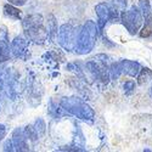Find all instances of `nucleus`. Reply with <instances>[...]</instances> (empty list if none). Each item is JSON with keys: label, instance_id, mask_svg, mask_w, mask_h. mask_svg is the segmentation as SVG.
Returning a JSON list of instances; mask_svg holds the SVG:
<instances>
[{"label": "nucleus", "instance_id": "nucleus-15", "mask_svg": "<svg viewBox=\"0 0 152 152\" xmlns=\"http://www.w3.org/2000/svg\"><path fill=\"white\" fill-rule=\"evenodd\" d=\"M4 151H15V146H14V142H12V139H10V140H6L4 142V146H3Z\"/></svg>", "mask_w": 152, "mask_h": 152}, {"label": "nucleus", "instance_id": "nucleus-4", "mask_svg": "<svg viewBox=\"0 0 152 152\" xmlns=\"http://www.w3.org/2000/svg\"><path fill=\"white\" fill-rule=\"evenodd\" d=\"M26 37L28 40H32L34 43L38 44H43L48 38H49V32L46 31V28L43 26H37V27H32L28 29H24Z\"/></svg>", "mask_w": 152, "mask_h": 152}, {"label": "nucleus", "instance_id": "nucleus-9", "mask_svg": "<svg viewBox=\"0 0 152 152\" xmlns=\"http://www.w3.org/2000/svg\"><path fill=\"white\" fill-rule=\"evenodd\" d=\"M95 10H96V15L99 17V26H100V28H102V26L106 23V21L108 20L110 10H108L106 4H99L95 7Z\"/></svg>", "mask_w": 152, "mask_h": 152}, {"label": "nucleus", "instance_id": "nucleus-3", "mask_svg": "<svg viewBox=\"0 0 152 152\" xmlns=\"http://www.w3.org/2000/svg\"><path fill=\"white\" fill-rule=\"evenodd\" d=\"M57 42L66 51H72V50L75 49V46H77V42H75V31L71 24L65 23L60 27L58 35H57Z\"/></svg>", "mask_w": 152, "mask_h": 152}, {"label": "nucleus", "instance_id": "nucleus-6", "mask_svg": "<svg viewBox=\"0 0 152 152\" xmlns=\"http://www.w3.org/2000/svg\"><path fill=\"white\" fill-rule=\"evenodd\" d=\"M28 49V40L23 37H16L11 43V53L15 57H24Z\"/></svg>", "mask_w": 152, "mask_h": 152}, {"label": "nucleus", "instance_id": "nucleus-16", "mask_svg": "<svg viewBox=\"0 0 152 152\" xmlns=\"http://www.w3.org/2000/svg\"><path fill=\"white\" fill-rule=\"evenodd\" d=\"M7 1L15 6H23V5H26L27 0H7Z\"/></svg>", "mask_w": 152, "mask_h": 152}, {"label": "nucleus", "instance_id": "nucleus-7", "mask_svg": "<svg viewBox=\"0 0 152 152\" xmlns=\"http://www.w3.org/2000/svg\"><path fill=\"white\" fill-rule=\"evenodd\" d=\"M44 22V18L42 15L39 14H33V15H29L27 16L22 21V27L23 29H28V28H32V27H37V26H42Z\"/></svg>", "mask_w": 152, "mask_h": 152}, {"label": "nucleus", "instance_id": "nucleus-8", "mask_svg": "<svg viewBox=\"0 0 152 152\" xmlns=\"http://www.w3.org/2000/svg\"><path fill=\"white\" fill-rule=\"evenodd\" d=\"M58 29L60 28H57V21L55 18V16L50 14L48 16V32H49L50 40H53V42L56 40V38L58 35Z\"/></svg>", "mask_w": 152, "mask_h": 152}, {"label": "nucleus", "instance_id": "nucleus-10", "mask_svg": "<svg viewBox=\"0 0 152 152\" xmlns=\"http://www.w3.org/2000/svg\"><path fill=\"white\" fill-rule=\"evenodd\" d=\"M4 14L7 17L12 18V20H18V21L22 20V12H21V10H18L15 5H12L10 3L4 5Z\"/></svg>", "mask_w": 152, "mask_h": 152}, {"label": "nucleus", "instance_id": "nucleus-11", "mask_svg": "<svg viewBox=\"0 0 152 152\" xmlns=\"http://www.w3.org/2000/svg\"><path fill=\"white\" fill-rule=\"evenodd\" d=\"M11 49H9L7 40H0V62H5L11 57Z\"/></svg>", "mask_w": 152, "mask_h": 152}, {"label": "nucleus", "instance_id": "nucleus-5", "mask_svg": "<svg viewBox=\"0 0 152 152\" xmlns=\"http://www.w3.org/2000/svg\"><path fill=\"white\" fill-rule=\"evenodd\" d=\"M12 142L15 146V151H29V146L27 142V136L24 134V130L22 128H16L12 133Z\"/></svg>", "mask_w": 152, "mask_h": 152}, {"label": "nucleus", "instance_id": "nucleus-18", "mask_svg": "<svg viewBox=\"0 0 152 152\" xmlns=\"http://www.w3.org/2000/svg\"><path fill=\"white\" fill-rule=\"evenodd\" d=\"M5 135H6V128H5V125L0 124V141H1L5 137Z\"/></svg>", "mask_w": 152, "mask_h": 152}, {"label": "nucleus", "instance_id": "nucleus-13", "mask_svg": "<svg viewBox=\"0 0 152 152\" xmlns=\"http://www.w3.org/2000/svg\"><path fill=\"white\" fill-rule=\"evenodd\" d=\"M23 130H24V134H26V136H27L28 140H31V141H37L38 139H39V136H38V134H37V132H35V129H34L33 125H27Z\"/></svg>", "mask_w": 152, "mask_h": 152}, {"label": "nucleus", "instance_id": "nucleus-1", "mask_svg": "<svg viewBox=\"0 0 152 152\" xmlns=\"http://www.w3.org/2000/svg\"><path fill=\"white\" fill-rule=\"evenodd\" d=\"M60 105L67 113L73 115L74 117H77L79 119L88 121L94 117V111L90 108L89 105H86L79 97H75V96L62 97L60 101Z\"/></svg>", "mask_w": 152, "mask_h": 152}, {"label": "nucleus", "instance_id": "nucleus-12", "mask_svg": "<svg viewBox=\"0 0 152 152\" xmlns=\"http://www.w3.org/2000/svg\"><path fill=\"white\" fill-rule=\"evenodd\" d=\"M33 126H34V129L38 134V136H39V139L45 134L46 132V125H45V122L42 119V118H37L35 122L33 123Z\"/></svg>", "mask_w": 152, "mask_h": 152}, {"label": "nucleus", "instance_id": "nucleus-17", "mask_svg": "<svg viewBox=\"0 0 152 152\" xmlns=\"http://www.w3.org/2000/svg\"><path fill=\"white\" fill-rule=\"evenodd\" d=\"M152 28L150 27V26H146V27H144V32H141V37H148V35H151L152 34V31H151Z\"/></svg>", "mask_w": 152, "mask_h": 152}, {"label": "nucleus", "instance_id": "nucleus-2", "mask_svg": "<svg viewBox=\"0 0 152 152\" xmlns=\"http://www.w3.org/2000/svg\"><path fill=\"white\" fill-rule=\"evenodd\" d=\"M95 40H96V24L93 21H86L77 39V46H75L77 50L75 51L79 55L90 53L95 45Z\"/></svg>", "mask_w": 152, "mask_h": 152}, {"label": "nucleus", "instance_id": "nucleus-14", "mask_svg": "<svg viewBox=\"0 0 152 152\" xmlns=\"http://www.w3.org/2000/svg\"><path fill=\"white\" fill-rule=\"evenodd\" d=\"M4 96H6V94H5V88H4V82H3L1 77H0V111H1V104H3Z\"/></svg>", "mask_w": 152, "mask_h": 152}]
</instances>
